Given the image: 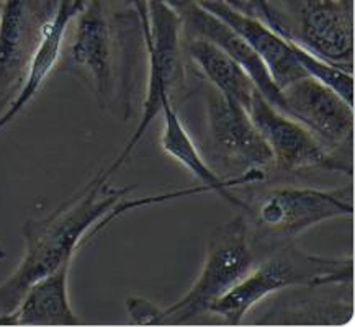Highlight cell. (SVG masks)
<instances>
[{
    "label": "cell",
    "instance_id": "6da1fadb",
    "mask_svg": "<svg viewBox=\"0 0 355 327\" xmlns=\"http://www.w3.org/2000/svg\"><path fill=\"white\" fill-rule=\"evenodd\" d=\"M136 187H113L98 174L64 204L24 224L25 251L12 275L0 285V312L17 306L36 280L72 262L82 239Z\"/></svg>",
    "mask_w": 355,
    "mask_h": 327
},
{
    "label": "cell",
    "instance_id": "7a4b0ae2",
    "mask_svg": "<svg viewBox=\"0 0 355 327\" xmlns=\"http://www.w3.org/2000/svg\"><path fill=\"white\" fill-rule=\"evenodd\" d=\"M254 263L249 224L244 215H236L211 233L202 272L179 301L161 308L144 298H128L126 311L135 324H187L210 312L213 304L243 280Z\"/></svg>",
    "mask_w": 355,
    "mask_h": 327
},
{
    "label": "cell",
    "instance_id": "3957f363",
    "mask_svg": "<svg viewBox=\"0 0 355 327\" xmlns=\"http://www.w3.org/2000/svg\"><path fill=\"white\" fill-rule=\"evenodd\" d=\"M352 258L322 257L303 252L293 242L272 249L267 258L254 263L245 276L225 297L213 304L210 312L223 322L238 326L259 303L293 286L316 288L321 285H340L352 280Z\"/></svg>",
    "mask_w": 355,
    "mask_h": 327
},
{
    "label": "cell",
    "instance_id": "277c9868",
    "mask_svg": "<svg viewBox=\"0 0 355 327\" xmlns=\"http://www.w3.org/2000/svg\"><path fill=\"white\" fill-rule=\"evenodd\" d=\"M131 3L138 13L146 49H148V95L144 98L138 126L126 141L123 151L108 166V169L100 170V174L107 180H110V177L128 161L146 131L153 125L156 116L161 115L162 100L166 97L172 100V95L180 89L185 79L184 48H182L184 30L177 12L161 0H131Z\"/></svg>",
    "mask_w": 355,
    "mask_h": 327
},
{
    "label": "cell",
    "instance_id": "5b68a950",
    "mask_svg": "<svg viewBox=\"0 0 355 327\" xmlns=\"http://www.w3.org/2000/svg\"><path fill=\"white\" fill-rule=\"evenodd\" d=\"M352 184L332 190L282 187L268 192L256 204L252 215L257 228L280 245L293 242L295 238L321 222L352 216Z\"/></svg>",
    "mask_w": 355,
    "mask_h": 327
},
{
    "label": "cell",
    "instance_id": "8992f818",
    "mask_svg": "<svg viewBox=\"0 0 355 327\" xmlns=\"http://www.w3.org/2000/svg\"><path fill=\"white\" fill-rule=\"evenodd\" d=\"M248 112L254 126L270 149L272 159L279 169L285 172L326 169L352 177L350 164L332 156L306 126L277 110L261 92L254 94Z\"/></svg>",
    "mask_w": 355,
    "mask_h": 327
},
{
    "label": "cell",
    "instance_id": "52a82bcc",
    "mask_svg": "<svg viewBox=\"0 0 355 327\" xmlns=\"http://www.w3.org/2000/svg\"><path fill=\"white\" fill-rule=\"evenodd\" d=\"M205 107L213 148L225 161L243 172L263 170L274 164L270 149L241 103L210 87Z\"/></svg>",
    "mask_w": 355,
    "mask_h": 327
},
{
    "label": "cell",
    "instance_id": "ba28073f",
    "mask_svg": "<svg viewBox=\"0 0 355 327\" xmlns=\"http://www.w3.org/2000/svg\"><path fill=\"white\" fill-rule=\"evenodd\" d=\"M282 97L286 115L306 126L324 146L352 143L354 107L334 90L304 76L282 89Z\"/></svg>",
    "mask_w": 355,
    "mask_h": 327
},
{
    "label": "cell",
    "instance_id": "9c48e42d",
    "mask_svg": "<svg viewBox=\"0 0 355 327\" xmlns=\"http://www.w3.org/2000/svg\"><path fill=\"white\" fill-rule=\"evenodd\" d=\"M291 39L315 56L352 72V0H306L300 12V35Z\"/></svg>",
    "mask_w": 355,
    "mask_h": 327
},
{
    "label": "cell",
    "instance_id": "30bf717a",
    "mask_svg": "<svg viewBox=\"0 0 355 327\" xmlns=\"http://www.w3.org/2000/svg\"><path fill=\"white\" fill-rule=\"evenodd\" d=\"M198 3L230 25L256 51L280 90L306 76L295 56L290 38L282 36L257 17L231 6L227 0H198Z\"/></svg>",
    "mask_w": 355,
    "mask_h": 327
},
{
    "label": "cell",
    "instance_id": "8fae6325",
    "mask_svg": "<svg viewBox=\"0 0 355 327\" xmlns=\"http://www.w3.org/2000/svg\"><path fill=\"white\" fill-rule=\"evenodd\" d=\"M177 15H179L182 21V30L187 31L189 38L190 36L205 38L230 54L250 76V79L256 84L262 97L267 102H270L277 110L285 113L282 90L275 85L270 72L267 71L266 64L261 61L256 51L230 25H226L225 21L220 20L216 15H213V13L205 10L197 0L187 2L184 7L177 10Z\"/></svg>",
    "mask_w": 355,
    "mask_h": 327
},
{
    "label": "cell",
    "instance_id": "7c38bea8",
    "mask_svg": "<svg viewBox=\"0 0 355 327\" xmlns=\"http://www.w3.org/2000/svg\"><path fill=\"white\" fill-rule=\"evenodd\" d=\"M69 54L72 64L92 84L98 102L107 103L113 84V44L102 0L85 2L77 15Z\"/></svg>",
    "mask_w": 355,
    "mask_h": 327
},
{
    "label": "cell",
    "instance_id": "4fadbf2b",
    "mask_svg": "<svg viewBox=\"0 0 355 327\" xmlns=\"http://www.w3.org/2000/svg\"><path fill=\"white\" fill-rule=\"evenodd\" d=\"M85 2L87 0H58V7L53 17L41 25L38 41L28 59L17 97L0 115V131L10 125L30 105L31 100L43 87L44 80L54 71V66L58 64V59L61 56L66 31L85 7Z\"/></svg>",
    "mask_w": 355,
    "mask_h": 327
},
{
    "label": "cell",
    "instance_id": "5bb4252c",
    "mask_svg": "<svg viewBox=\"0 0 355 327\" xmlns=\"http://www.w3.org/2000/svg\"><path fill=\"white\" fill-rule=\"evenodd\" d=\"M162 133H161V149L175 162H179L184 169L192 174L195 179L200 180V185L207 187L210 192H215L241 210L249 211V206L243 200L234 197L231 188L241 187L245 184H256L266 179L263 170H248L233 179H223L215 170L208 166L207 161L198 152L193 139L190 138L189 131L177 115L172 100L166 97L162 100Z\"/></svg>",
    "mask_w": 355,
    "mask_h": 327
},
{
    "label": "cell",
    "instance_id": "9a60e30c",
    "mask_svg": "<svg viewBox=\"0 0 355 327\" xmlns=\"http://www.w3.org/2000/svg\"><path fill=\"white\" fill-rule=\"evenodd\" d=\"M71 262L36 280L13 310L0 312V326H77L69 299Z\"/></svg>",
    "mask_w": 355,
    "mask_h": 327
},
{
    "label": "cell",
    "instance_id": "2e32d148",
    "mask_svg": "<svg viewBox=\"0 0 355 327\" xmlns=\"http://www.w3.org/2000/svg\"><path fill=\"white\" fill-rule=\"evenodd\" d=\"M41 31L31 0H3L0 6V98L21 82Z\"/></svg>",
    "mask_w": 355,
    "mask_h": 327
},
{
    "label": "cell",
    "instance_id": "e0dca14e",
    "mask_svg": "<svg viewBox=\"0 0 355 327\" xmlns=\"http://www.w3.org/2000/svg\"><path fill=\"white\" fill-rule=\"evenodd\" d=\"M187 54L192 59L211 87L225 97L234 100L248 110L254 94L259 92L250 76L236 59L213 44L211 41L190 36L187 43Z\"/></svg>",
    "mask_w": 355,
    "mask_h": 327
},
{
    "label": "cell",
    "instance_id": "ac0fdd59",
    "mask_svg": "<svg viewBox=\"0 0 355 327\" xmlns=\"http://www.w3.org/2000/svg\"><path fill=\"white\" fill-rule=\"evenodd\" d=\"M290 41L291 46H293L295 56H297L298 62L302 64L304 74L321 82V84H324L331 90H334L339 97H343L349 105L354 107V72H349L343 69V67L331 64V62L324 61V59L309 53L302 44H298L297 41H293L291 38Z\"/></svg>",
    "mask_w": 355,
    "mask_h": 327
},
{
    "label": "cell",
    "instance_id": "d6986e66",
    "mask_svg": "<svg viewBox=\"0 0 355 327\" xmlns=\"http://www.w3.org/2000/svg\"><path fill=\"white\" fill-rule=\"evenodd\" d=\"M227 2H233V0H227ZM243 6H249L250 10L254 12V17H257L259 20H262L263 24H267L270 28L279 31V33L282 36H285V38H290V31L282 25L280 17L277 15V12L272 8L268 0H239L238 8L243 10Z\"/></svg>",
    "mask_w": 355,
    "mask_h": 327
},
{
    "label": "cell",
    "instance_id": "ffe728a7",
    "mask_svg": "<svg viewBox=\"0 0 355 327\" xmlns=\"http://www.w3.org/2000/svg\"><path fill=\"white\" fill-rule=\"evenodd\" d=\"M3 257H6V252H3L2 247H0V258H3Z\"/></svg>",
    "mask_w": 355,
    "mask_h": 327
}]
</instances>
